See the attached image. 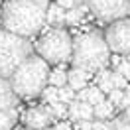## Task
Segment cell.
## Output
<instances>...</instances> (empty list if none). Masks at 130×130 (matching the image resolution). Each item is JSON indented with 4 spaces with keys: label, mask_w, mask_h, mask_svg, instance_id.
<instances>
[{
    "label": "cell",
    "mask_w": 130,
    "mask_h": 130,
    "mask_svg": "<svg viewBox=\"0 0 130 130\" xmlns=\"http://www.w3.org/2000/svg\"><path fill=\"white\" fill-rule=\"evenodd\" d=\"M47 8V0H8L2 6V28L30 40L41 32Z\"/></svg>",
    "instance_id": "1"
},
{
    "label": "cell",
    "mask_w": 130,
    "mask_h": 130,
    "mask_svg": "<svg viewBox=\"0 0 130 130\" xmlns=\"http://www.w3.org/2000/svg\"><path fill=\"white\" fill-rule=\"evenodd\" d=\"M49 63L41 59L38 53H34L10 75L12 89L20 99L32 101L41 97L43 89L49 85Z\"/></svg>",
    "instance_id": "2"
},
{
    "label": "cell",
    "mask_w": 130,
    "mask_h": 130,
    "mask_svg": "<svg viewBox=\"0 0 130 130\" xmlns=\"http://www.w3.org/2000/svg\"><path fill=\"white\" fill-rule=\"evenodd\" d=\"M110 47L105 40V34L97 32H85L73 40V53H71V63L73 67H81L85 71L97 73L105 69L110 63Z\"/></svg>",
    "instance_id": "3"
},
{
    "label": "cell",
    "mask_w": 130,
    "mask_h": 130,
    "mask_svg": "<svg viewBox=\"0 0 130 130\" xmlns=\"http://www.w3.org/2000/svg\"><path fill=\"white\" fill-rule=\"evenodd\" d=\"M30 55H34V45L28 38H22L14 32L0 30V77L10 79Z\"/></svg>",
    "instance_id": "4"
},
{
    "label": "cell",
    "mask_w": 130,
    "mask_h": 130,
    "mask_svg": "<svg viewBox=\"0 0 130 130\" xmlns=\"http://www.w3.org/2000/svg\"><path fill=\"white\" fill-rule=\"evenodd\" d=\"M34 49L49 65H63L67 61H71L73 38L65 28H51L43 36H40Z\"/></svg>",
    "instance_id": "5"
},
{
    "label": "cell",
    "mask_w": 130,
    "mask_h": 130,
    "mask_svg": "<svg viewBox=\"0 0 130 130\" xmlns=\"http://www.w3.org/2000/svg\"><path fill=\"white\" fill-rule=\"evenodd\" d=\"M105 40L112 53L130 57V16L108 22L105 30Z\"/></svg>",
    "instance_id": "6"
},
{
    "label": "cell",
    "mask_w": 130,
    "mask_h": 130,
    "mask_svg": "<svg viewBox=\"0 0 130 130\" xmlns=\"http://www.w3.org/2000/svg\"><path fill=\"white\" fill-rule=\"evenodd\" d=\"M85 4L99 22H114L128 16V0H85Z\"/></svg>",
    "instance_id": "7"
},
{
    "label": "cell",
    "mask_w": 130,
    "mask_h": 130,
    "mask_svg": "<svg viewBox=\"0 0 130 130\" xmlns=\"http://www.w3.org/2000/svg\"><path fill=\"white\" fill-rule=\"evenodd\" d=\"M53 114L49 110V106H34V108H28L24 112V122L28 130H43L47 128L49 124L53 122Z\"/></svg>",
    "instance_id": "8"
},
{
    "label": "cell",
    "mask_w": 130,
    "mask_h": 130,
    "mask_svg": "<svg viewBox=\"0 0 130 130\" xmlns=\"http://www.w3.org/2000/svg\"><path fill=\"white\" fill-rule=\"evenodd\" d=\"M18 101H20V97L14 93L10 79L0 77V110L2 108H16Z\"/></svg>",
    "instance_id": "9"
},
{
    "label": "cell",
    "mask_w": 130,
    "mask_h": 130,
    "mask_svg": "<svg viewBox=\"0 0 130 130\" xmlns=\"http://www.w3.org/2000/svg\"><path fill=\"white\" fill-rule=\"evenodd\" d=\"M95 73H91V71H85L81 67H73L71 71H69V77H67V85H71L75 91H81L87 87V81H89L91 77Z\"/></svg>",
    "instance_id": "10"
},
{
    "label": "cell",
    "mask_w": 130,
    "mask_h": 130,
    "mask_svg": "<svg viewBox=\"0 0 130 130\" xmlns=\"http://www.w3.org/2000/svg\"><path fill=\"white\" fill-rule=\"evenodd\" d=\"M45 24H49L51 28H63L65 26V8H61L57 2L55 4H49Z\"/></svg>",
    "instance_id": "11"
},
{
    "label": "cell",
    "mask_w": 130,
    "mask_h": 130,
    "mask_svg": "<svg viewBox=\"0 0 130 130\" xmlns=\"http://www.w3.org/2000/svg\"><path fill=\"white\" fill-rule=\"evenodd\" d=\"M89 14V6L83 2L79 4L77 8H71V10H65V24L67 26H79L85 20V16Z\"/></svg>",
    "instance_id": "12"
},
{
    "label": "cell",
    "mask_w": 130,
    "mask_h": 130,
    "mask_svg": "<svg viewBox=\"0 0 130 130\" xmlns=\"http://www.w3.org/2000/svg\"><path fill=\"white\" fill-rule=\"evenodd\" d=\"M93 114H95L97 120H110L114 116V105L108 99H103L99 105L93 106Z\"/></svg>",
    "instance_id": "13"
},
{
    "label": "cell",
    "mask_w": 130,
    "mask_h": 130,
    "mask_svg": "<svg viewBox=\"0 0 130 130\" xmlns=\"http://www.w3.org/2000/svg\"><path fill=\"white\" fill-rule=\"evenodd\" d=\"M18 122L16 108H2L0 110V130H12Z\"/></svg>",
    "instance_id": "14"
},
{
    "label": "cell",
    "mask_w": 130,
    "mask_h": 130,
    "mask_svg": "<svg viewBox=\"0 0 130 130\" xmlns=\"http://www.w3.org/2000/svg\"><path fill=\"white\" fill-rule=\"evenodd\" d=\"M67 77H69V71H65V67H55L49 71V85L63 87V85H67Z\"/></svg>",
    "instance_id": "15"
},
{
    "label": "cell",
    "mask_w": 130,
    "mask_h": 130,
    "mask_svg": "<svg viewBox=\"0 0 130 130\" xmlns=\"http://www.w3.org/2000/svg\"><path fill=\"white\" fill-rule=\"evenodd\" d=\"M106 130H130V118L126 114L112 116L110 120H106Z\"/></svg>",
    "instance_id": "16"
},
{
    "label": "cell",
    "mask_w": 130,
    "mask_h": 130,
    "mask_svg": "<svg viewBox=\"0 0 130 130\" xmlns=\"http://www.w3.org/2000/svg\"><path fill=\"white\" fill-rule=\"evenodd\" d=\"M41 99H43V103L45 105H53L59 101V87H53V85H47L43 93H41Z\"/></svg>",
    "instance_id": "17"
},
{
    "label": "cell",
    "mask_w": 130,
    "mask_h": 130,
    "mask_svg": "<svg viewBox=\"0 0 130 130\" xmlns=\"http://www.w3.org/2000/svg\"><path fill=\"white\" fill-rule=\"evenodd\" d=\"M49 110H51V114L55 116V118H67L69 116V105H65V103H61V101H57V103H53V105H47Z\"/></svg>",
    "instance_id": "18"
},
{
    "label": "cell",
    "mask_w": 130,
    "mask_h": 130,
    "mask_svg": "<svg viewBox=\"0 0 130 130\" xmlns=\"http://www.w3.org/2000/svg\"><path fill=\"white\" fill-rule=\"evenodd\" d=\"M103 99H105V93L99 89V85H95V87H87V103H91V105L95 106V105H99Z\"/></svg>",
    "instance_id": "19"
},
{
    "label": "cell",
    "mask_w": 130,
    "mask_h": 130,
    "mask_svg": "<svg viewBox=\"0 0 130 130\" xmlns=\"http://www.w3.org/2000/svg\"><path fill=\"white\" fill-rule=\"evenodd\" d=\"M77 91L71 87V85H63V87H59V101L61 103H65V105H69L71 101H75L77 99V95H75Z\"/></svg>",
    "instance_id": "20"
},
{
    "label": "cell",
    "mask_w": 130,
    "mask_h": 130,
    "mask_svg": "<svg viewBox=\"0 0 130 130\" xmlns=\"http://www.w3.org/2000/svg\"><path fill=\"white\" fill-rule=\"evenodd\" d=\"M69 118H71V120H81V101H77V99H75V101H71V103H69Z\"/></svg>",
    "instance_id": "21"
},
{
    "label": "cell",
    "mask_w": 130,
    "mask_h": 130,
    "mask_svg": "<svg viewBox=\"0 0 130 130\" xmlns=\"http://www.w3.org/2000/svg\"><path fill=\"white\" fill-rule=\"evenodd\" d=\"M110 79H112V83H114V89H126L128 87V79L124 77L122 73H118V71H114V73H110Z\"/></svg>",
    "instance_id": "22"
},
{
    "label": "cell",
    "mask_w": 130,
    "mask_h": 130,
    "mask_svg": "<svg viewBox=\"0 0 130 130\" xmlns=\"http://www.w3.org/2000/svg\"><path fill=\"white\" fill-rule=\"evenodd\" d=\"M95 114H93V105L87 101H81V120H93Z\"/></svg>",
    "instance_id": "23"
},
{
    "label": "cell",
    "mask_w": 130,
    "mask_h": 130,
    "mask_svg": "<svg viewBox=\"0 0 130 130\" xmlns=\"http://www.w3.org/2000/svg\"><path fill=\"white\" fill-rule=\"evenodd\" d=\"M122 97H124V91H122V89H112L110 93H108V101H110L114 106H118V105H120Z\"/></svg>",
    "instance_id": "24"
},
{
    "label": "cell",
    "mask_w": 130,
    "mask_h": 130,
    "mask_svg": "<svg viewBox=\"0 0 130 130\" xmlns=\"http://www.w3.org/2000/svg\"><path fill=\"white\" fill-rule=\"evenodd\" d=\"M85 0H57V4L65 10H71V8H77L79 4H83Z\"/></svg>",
    "instance_id": "25"
},
{
    "label": "cell",
    "mask_w": 130,
    "mask_h": 130,
    "mask_svg": "<svg viewBox=\"0 0 130 130\" xmlns=\"http://www.w3.org/2000/svg\"><path fill=\"white\" fill-rule=\"evenodd\" d=\"M116 71H118V73H122V75H124V77L130 81V61H120Z\"/></svg>",
    "instance_id": "26"
},
{
    "label": "cell",
    "mask_w": 130,
    "mask_h": 130,
    "mask_svg": "<svg viewBox=\"0 0 130 130\" xmlns=\"http://www.w3.org/2000/svg\"><path fill=\"white\" fill-rule=\"evenodd\" d=\"M77 130H93V120H77Z\"/></svg>",
    "instance_id": "27"
},
{
    "label": "cell",
    "mask_w": 130,
    "mask_h": 130,
    "mask_svg": "<svg viewBox=\"0 0 130 130\" xmlns=\"http://www.w3.org/2000/svg\"><path fill=\"white\" fill-rule=\"evenodd\" d=\"M128 106H130V93H126V91H124V97H122L120 105H118V108H120L122 112H124V110H126Z\"/></svg>",
    "instance_id": "28"
},
{
    "label": "cell",
    "mask_w": 130,
    "mask_h": 130,
    "mask_svg": "<svg viewBox=\"0 0 130 130\" xmlns=\"http://www.w3.org/2000/svg\"><path fill=\"white\" fill-rule=\"evenodd\" d=\"M53 130H73V126H71L69 122H65V120H59L55 126H53Z\"/></svg>",
    "instance_id": "29"
},
{
    "label": "cell",
    "mask_w": 130,
    "mask_h": 130,
    "mask_svg": "<svg viewBox=\"0 0 130 130\" xmlns=\"http://www.w3.org/2000/svg\"><path fill=\"white\" fill-rule=\"evenodd\" d=\"M93 130H106V120H93Z\"/></svg>",
    "instance_id": "30"
},
{
    "label": "cell",
    "mask_w": 130,
    "mask_h": 130,
    "mask_svg": "<svg viewBox=\"0 0 130 130\" xmlns=\"http://www.w3.org/2000/svg\"><path fill=\"white\" fill-rule=\"evenodd\" d=\"M124 114H126V116H128V118H130V106H128V108H126V110H124Z\"/></svg>",
    "instance_id": "31"
},
{
    "label": "cell",
    "mask_w": 130,
    "mask_h": 130,
    "mask_svg": "<svg viewBox=\"0 0 130 130\" xmlns=\"http://www.w3.org/2000/svg\"><path fill=\"white\" fill-rule=\"evenodd\" d=\"M128 14H130V0H128Z\"/></svg>",
    "instance_id": "32"
},
{
    "label": "cell",
    "mask_w": 130,
    "mask_h": 130,
    "mask_svg": "<svg viewBox=\"0 0 130 130\" xmlns=\"http://www.w3.org/2000/svg\"><path fill=\"white\" fill-rule=\"evenodd\" d=\"M0 20H2V8H0Z\"/></svg>",
    "instance_id": "33"
}]
</instances>
